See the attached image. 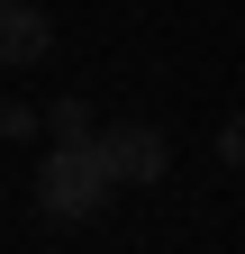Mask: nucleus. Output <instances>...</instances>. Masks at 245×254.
<instances>
[{"label": "nucleus", "instance_id": "1", "mask_svg": "<svg viewBox=\"0 0 245 254\" xmlns=\"http://www.w3.org/2000/svg\"><path fill=\"white\" fill-rule=\"evenodd\" d=\"M37 209L64 218V227H91V218L109 209V173H100V154H91V136H55L37 154Z\"/></svg>", "mask_w": 245, "mask_h": 254}, {"label": "nucleus", "instance_id": "2", "mask_svg": "<svg viewBox=\"0 0 245 254\" xmlns=\"http://www.w3.org/2000/svg\"><path fill=\"white\" fill-rule=\"evenodd\" d=\"M91 154H100L109 190H118V182H164V173H173L164 127H145V118H127V127H91Z\"/></svg>", "mask_w": 245, "mask_h": 254}, {"label": "nucleus", "instance_id": "3", "mask_svg": "<svg viewBox=\"0 0 245 254\" xmlns=\"http://www.w3.org/2000/svg\"><path fill=\"white\" fill-rule=\"evenodd\" d=\"M46 46H55V18L37 0H0V64L27 73V64H46Z\"/></svg>", "mask_w": 245, "mask_h": 254}, {"label": "nucleus", "instance_id": "4", "mask_svg": "<svg viewBox=\"0 0 245 254\" xmlns=\"http://www.w3.org/2000/svg\"><path fill=\"white\" fill-rule=\"evenodd\" d=\"M37 136H91V109H82V100H55V109L37 118Z\"/></svg>", "mask_w": 245, "mask_h": 254}, {"label": "nucleus", "instance_id": "5", "mask_svg": "<svg viewBox=\"0 0 245 254\" xmlns=\"http://www.w3.org/2000/svg\"><path fill=\"white\" fill-rule=\"evenodd\" d=\"M0 136H37V109H27V100H0Z\"/></svg>", "mask_w": 245, "mask_h": 254}]
</instances>
